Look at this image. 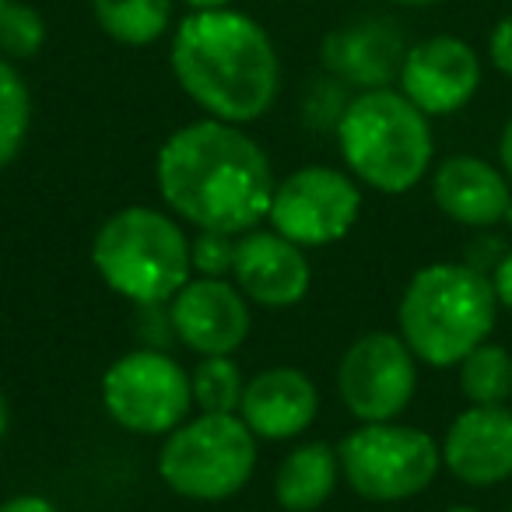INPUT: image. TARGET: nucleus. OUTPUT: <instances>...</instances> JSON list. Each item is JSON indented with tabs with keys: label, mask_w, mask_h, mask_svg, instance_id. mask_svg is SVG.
<instances>
[{
	"label": "nucleus",
	"mask_w": 512,
	"mask_h": 512,
	"mask_svg": "<svg viewBox=\"0 0 512 512\" xmlns=\"http://www.w3.org/2000/svg\"><path fill=\"white\" fill-rule=\"evenodd\" d=\"M155 186L162 204L197 232L242 235L267 218L278 179L267 151L239 123L204 116L165 137Z\"/></svg>",
	"instance_id": "obj_1"
},
{
	"label": "nucleus",
	"mask_w": 512,
	"mask_h": 512,
	"mask_svg": "<svg viewBox=\"0 0 512 512\" xmlns=\"http://www.w3.org/2000/svg\"><path fill=\"white\" fill-rule=\"evenodd\" d=\"M169 67L204 116L256 123L281 92V57L271 32L239 8L190 11L172 29Z\"/></svg>",
	"instance_id": "obj_2"
},
{
	"label": "nucleus",
	"mask_w": 512,
	"mask_h": 512,
	"mask_svg": "<svg viewBox=\"0 0 512 512\" xmlns=\"http://www.w3.org/2000/svg\"><path fill=\"white\" fill-rule=\"evenodd\" d=\"M334 137L351 176L390 197L414 190L432 169V123L400 88L386 85L351 95Z\"/></svg>",
	"instance_id": "obj_3"
},
{
	"label": "nucleus",
	"mask_w": 512,
	"mask_h": 512,
	"mask_svg": "<svg viewBox=\"0 0 512 512\" xmlns=\"http://www.w3.org/2000/svg\"><path fill=\"white\" fill-rule=\"evenodd\" d=\"M491 278L470 264H428L407 281L397 323L414 358L435 369L460 365L495 330Z\"/></svg>",
	"instance_id": "obj_4"
},
{
	"label": "nucleus",
	"mask_w": 512,
	"mask_h": 512,
	"mask_svg": "<svg viewBox=\"0 0 512 512\" xmlns=\"http://www.w3.org/2000/svg\"><path fill=\"white\" fill-rule=\"evenodd\" d=\"M92 264L120 299L134 306H169L193 278L190 239L158 207H123L92 239Z\"/></svg>",
	"instance_id": "obj_5"
},
{
	"label": "nucleus",
	"mask_w": 512,
	"mask_h": 512,
	"mask_svg": "<svg viewBox=\"0 0 512 512\" xmlns=\"http://www.w3.org/2000/svg\"><path fill=\"white\" fill-rule=\"evenodd\" d=\"M256 470V435L239 414L186 418L158 449L165 488L190 502H225L239 495Z\"/></svg>",
	"instance_id": "obj_6"
},
{
	"label": "nucleus",
	"mask_w": 512,
	"mask_h": 512,
	"mask_svg": "<svg viewBox=\"0 0 512 512\" xmlns=\"http://www.w3.org/2000/svg\"><path fill=\"white\" fill-rule=\"evenodd\" d=\"M337 460L355 495L369 502H404L435 481L442 467V446L421 428L372 421L344 435Z\"/></svg>",
	"instance_id": "obj_7"
},
{
	"label": "nucleus",
	"mask_w": 512,
	"mask_h": 512,
	"mask_svg": "<svg viewBox=\"0 0 512 512\" xmlns=\"http://www.w3.org/2000/svg\"><path fill=\"white\" fill-rule=\"evenodd\" d=\"M102 407L134 435H169L193 411V379L172 355L137 348L102 376Z\"/></svg>",
	"instance_id": "obj_8"
},
{
	"label": "nucleus",
	"mask_w": 512,
	"mask_h": 512,
	"mask_svg": "<svg viewBox=\"0 0 512 512\" xmlns=\"http://www.w3.org/2000/svg\"><path fill=\"white\" fill-rule=\"evenodd\" d=\"M362 214V190L355 176L330 165L295 169L274 186L267 221L278 235L302 249H320L341 242Z\"/></svg>",
	"instance_id": "obj_9"
},
{
	"label": "nucleus",
	"mask_w": 512,
	"mask_h": 512,
	"mask_svg": "<svg viewBox=\"0 0 512 512\" xmlns=\"http://www.w3.org/2000/svg\"><path fill=\"white\" fill-rule=\"evenodd\" d=\"M418 390V358L400 334L372 330L358 337L337 365V393L362 425L397 421Z\"/></svg>",
	"instance_id": "obj_10"
},
{
	"label": "nucleus",
	"mask_w": 512,
	"mask_h": 512,
	"mask_svg": "<svg viewBox=\"0 0 512 512\" xmlns=\"http://www.w3.org/2000/svg\"><path fill=\"white\" fill-rule=\"evenodd\" d=\"M481 74V57L467 39L428 36L407 46L397 85L432 120V116H453L470 106L481 88Z\"/></svg>",
	"instance_id": "obj_11"
},
{
	"label": "nucleus",
	"mask_w": 512,
	"mask_h": 512,
	"mask_svg": "<svg viewBox=\"0 0 512 512\" xmlns=\"http://www.w3.org/2000/svg\"><path fill=\"white\" fill-rule=\"evenodd\" d=\"M172 337L207 355H235L246 344L253 316L249 299L225 278H190L169 302Z\"/></svg>",
	"instance_id": "obj_12"
},
{
	"label": "nucleus",
	"mask_w": 512,
	"mask_h": 512,
	"mask_svg": "<svg viewBox=\"0 0 512 512\" xmlns=\"http://www.w3.org/2000/svg\"><path fill=\"white\" fill-rule=\"evenodd\" d=\"M235 288L249 302L264 309L299 306L313 285V267L306 260V249L271 228H249L235 235L232 260Z\"/></svg>",
	"instance_id": "obj_13"
},
{
	"label": "nucleus",
	"mask_w": 512,
	"mask_h": 512,
	"mask_svg": "<svg viewBox=\"0 0 512 512\" xmlns=\"http://www.w3.org/2000/svg\"><path fill=\"white\" fill-rule=\"evenodd\" d=\"M442 467L470 488H491L512 477V411L505 404H470L442 439Z\"/></svg>",
	"instance_id": "obj_14"
},
{
	"label": "nucleus",
	"mask_w": 512,
	"mask_h": 512,
	"mask_svg": "<svg viewBox=\"0 0 512 512\" xmlns=\"http://www.w3.org/2000/svg\"><path fill=\"white\" fill-rule=\"evenodd\" d=\"M320 414V390L302 369L278 365L256 372L242 390L239 418L256 439L288 442L302 435Z\"/></svg>",
	"instance_id": "obj_15"
},
{
	"label": "nucleus",
	"mask_w": 512,
	"mask_h": 512,
	"mask_svg": "<svg viewBox=\"0 0 512 512\" xmlns=\"http://www.w3.org/2000/svg\"><path fill=\"white\" fill-rule=\"evenodd\" d=\"M432 200L449 221L467 228H488L505 218L512 183L502 169L477 155H453L435 169Z\"/></svg>",
	"instance_id": "obj_16"
},
{
	"label": "nucleus",
	"mask_w": 512,
	"mask_h": 512,
	"mask_svg": "<svg viewBox=\"0 0 512 512\" xmlns=\"http://www.w3.org/2000/svg\"><path fill=\"white\" fill-rule=\"evenodd\" d=\"M407 46L393 22L372 18V22H355L348 29H337L323 39L320 60L327 74H334L344 85L365 88H386L400 74Z\"/></svg>",
	"instance_id": "obj_17"
},
{
	"label": "nucleus",
	"mask_w": 512,
	"mask_h": 512,
	"mask_svg": "<svg viewBox=\"0 0 512 512\" xmlns=\"http://www.w3.org/2000/svg\"><path fill=\"white\" fill-rule=\"evenodd\" d=\"M341 460L327 442H306L281 460L274 474V498L285 512H316L337 488Z\"/></svg>",
	"instance_id": "obj_18"
},
{
	"label": "nucleus",
	"mask_w": 512,
	"mask_h": 512,
	"mask_svg": "<svg viewBox=\"0 0 512 512\" xmlns=\"http://www.w3.org/2000/svg\"><path fill=\"white\" fill-rule=\"evenodd\" d=\"M176 0H92L95 25L120 46H155L172 29Z\"/></svg>",
	"instance_id": "obj_19"
},
{
	"label": "nucleus",
	"mask_w": 512,
	"mask_h": 512,
	"mask_svg": "<svg viewBox=\"0 0 512 512\" xmlns=\"http://www.w3.org/2000/svg\"><path fill=\"white\" fill-rule=\"evenodd\" d=\"M460 390L470 404L481 407L512 400V355L502 344H477L460 362Z\"/></svg>",
	"instance_id": "obj_20"
},
{
	"label": "nucleus",
	"mask_w": 512,
	"mask_h": 512,
	"mask_svg": "<svg viewBox=\"0 0 512 512\" xmlns=\"http://www.w3.org/2000/svg\"><path fill=\"white\" fill-rule=\"evenodd\" d=\"M32 123V95L22 71L8 57H0V172L8 169L25 148Z\"/></svg>",
	"instance_id": "obj_21"
},
{
	"label": "nucleus",
	"mask_w": 512,
	"mask_h": 512,
	"mask_svg": "<svg viewBox=\"0 0 512 512\" xmlns=\"http://www.w3.org/2000/svg\"><path fill=\"white\" fill-rule=\"evenodd\" d=\"M193 407L204 414H239L246 379L232 355H207L193 369Z\"/></svg>",
	"instance_id": "obj_22"
},
{
	"label": "nucleus",
	"mask_w": 512,
	"mask_h": 512,
	"mask_svg": "<svg viewBox=\"0 0 512 512\" xmlns=\"http://www.w3.org/2000/svg\"><path fill=\"white\" fill-rule=\"evenodd\" d=\"M46 46V18L39 15L32 4L11 0L8 8L0 11V57L32 60Z\"/></svg>",
	"instance_id": "obj_23"
},
{
	"label": "nucleus",
	"mask_w": 512,
	"mask_h": 512,
	"mask_svg": "<svg viewBox=\"0 0 512 512\" xmlns=\"http://www.w3.org/2000/svg\"><path fill=\"white\" fill-rule=\"evenodd\" d=\"M190 260L193 271L200 278H225L232 274V260H235V235L225 232H200L190 242Z\"/></svg>",
	"instance_id": "obj_24"
},
{
	"label": "nucleus",
	"mask_w": 512,
	"mask_h": 512,
	"mask_svg": "<svg viewBox=\"0 0 512 512\" xmlns=\"http://www.w3.org/2000/svg\"><path fill=\"white\" fill-rule=\"evenodd\" d=\"M488 60L502 78L512 81V15L498 18L488 36Z\"/></svg>",
	"instance_id": "obj_25"
},
{
	"label": "nucleus",
	"mask_w": 512,
	"mask_h": 512,
	"mask_svg": "<svg viewBox=\"0 0 512 512\" xmlns=\"http://www.w3.org/2000/svg\"><path fill=\"white\" fill-rule=\"evenodd\" d=\"M491 288H495L498 306L512 309V249L498 256L495 271H491Z\"/></svg>",
	"instance_id": "obj_26"
},
{
	"label": "nucleus",
	"mask_w": 512,
	"mask_h": 512,
	"mask_svg": "<svg viewBox=\"0 0 512 512\" xmlns=\"http://www.w3.org/2000/svg\"><path fill=\"white\" fill-rule=\"evenodd\" d=\"M0 512H57V505L43 495H15L0 502Z\"/></svg>",
	"instance_id": "obj_27"
},
{
	"label": "nucleus",
	"mask_w": 512,
	"mask_h": 512,
	"mask_svg": "<svg viewBox=\"0 0 512 512\" xmlns=\"http://www.w3.org/2000/svg\"><path fill=\"white\" fill-rule=\"evenodd\" d=\"M498 158H502V172L509 176V183H512V116L505 120L502 137H498Z\"/></svg>",
	"instance_id": "obj_28"
},
{
	"label": "nucleus",
	"mask_w": 512,
	"mask_h": 512,
	"mask_svg": "<svg viewBox=\"0 0 512 512\" xmlns=\"http://www.w3.org/2000/svg\"><path fill=\"white\" fill-rule=\"evenodd\" d=\"M190 11H214V8H232V0H183Z\"/></svg>",
	"instance_id": "obj_29"
},
{
	"label": "nucleus",
	"mask_w": 512,
	"mask_h": 512,
	"mask_svg": "<svg viewBox=\"0 0 512 512\" xmlns=\"http://www.w3.org/2000/svg\"><path fill=\"white\" fill-rule=\"evenodd\" d=\"M386 4H393V8H435L442 0H386Z\"/></svg>",
	"instance_id": "obj_30"
},
{
	"label": "nucleus",
	"mask_w": 512,
	"mask_h": 512,
	"mask_svg": "<svg viewBox=\"0 0 512 512\" xmlns=\"http://www.w3.org/2000/svg\"><path fill=\"white\" fill-rule=\"evenodd\" d=\"M8 425H11V407H8V397L0 393V439L8 435Z\"/></svg>",
	"instance_id": "obj_31"
},
{
	"label": "nucleus",
	"mask_w": 512,
	"mask_h": 512,
	"mask_svg": "<svg viewBox=\"0 0 512 512\" xmlns=\"http://www.w3.org/2000/svg\"><path fill=\"white\" fill-rule=\"evenodd\" d=\"M502 221L509 225V232H512V200H509V207H505V218H502Z\"/></svg>",
	"instance_id": "obj_32"
},
{
	"label": "nucleus",
	"mask_w": 512,
	"mask_h": 512,
	"mask_svg": "<svg viewBox=\"0 0 512 512\" xmlns=\"http://www.w3.org/2000/svg\"><path fill=\"white\" fill-rule=\"evenodd\" d=\"M449 512H481V509H467V505H456V509H449Z\"/></svg>",
	"instance_id": "obj_33"
},
{
	"label": "nucleus",
	"mask_w": 512,
	"mask_h": 512,
	"mask_svg": "<svg viewBox=\"0 0 512 512\" xmlns=\"http://www.w3.org/2000/svg\"><path fill=\"white\" fill-rule=\"evenodd\" d=\"M8 4H11V0H0V11H4V8H8Z\"/></svg>",
	"instance_id": "obj_34"
},
{
	"label": "nucleus",
	"mask_w": 512,
	"mask_h": 512,
	"mask_svg": "<svg viewBox=\"0 0 512 512\" xmlns=\"http://www.w3.org/2000/svg\"><path fill=\"white\" fill-rule=\"evenodd\" d=\"M509 512H512V505H509Z\"/></svg>",
	"instance_id": "obj_35"
}]
</instances>
